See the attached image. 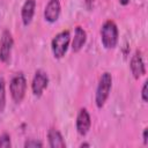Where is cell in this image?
Listing matches in <instances>:
<instances>
[{
    "instance_id": "1",
    "label": "cell",
    "mask_w": 148,
    "mask_h": 148,
    "mask_svg": "<svg viewBox=\"0 0 148 148\" xmlns=\"http://www.w3.org/2000/svg\"><path fill=\"white\" fill-rule=\"evenodd\" d=\"M101 39H102V44L105 49H113L117 45L118 28L113 21L108 20L106 22H104V24L102 25V29H101Z\"/></svg>"
},
{
    "instance_id": "2",
    "label": "cell",
    "mask_w": 148,
    "mask_h": 148,
    "mask_svg": "<svg viewBox=\"0 0 148 148\" xmlns=\"http://www.w3.org/2000/svg\"><path fill=\"white\" fill-rule=\"evenodd\" d=\"M112 87V76L110 73L105 72L102 74V76L99 77L98 81V86H97V90H96V97H95V102L97 108H102L110 94Z\"/></svg>"
},
{
    "instance_id": "3",
    "label": "cell",
    "mask_w": 148,
    "mask_h": 148,
    "mask_svg": "<svg viewBox=\"0 0 148 148\" xmlns=\"http://www.w3.org/2000/svg\"><path fill=\"white\" fill-rule=\"evenodd\" d=\"M69 40H71V35L68 30H64L53 37L52 43H51V49L56 58L60 59L65 56L68 49V45H69Z\"/></svg>"
},
{
    "instance_id": "4",
    "label": "cell",
    "mask_w": 148,
    "mask_h": 148,
    "mask_svg": "<svg viewBox=\"0 0 148 148\" xmlns=\"http://www.w3.org/2000/svg\"><path fill=\"white\" fill-rule=\"evenodd\" d=\"M9 90H10V95H12V98L14 99V102H16V103L22 102V99L25 95V90H27V80L22 73L16 74L10 80Z\"/></svg>"
},
{
    "instance_id": "5",
    "label": "cell",
    "mask_w": 148,
    "mask_h": 148,
    "mask_svg": "<svg viewBox=\"0 0 148 148\" xmlns=\"http://www.w3.org/2000/svg\"><path fill=\"white\" fill-rule=\"evenodd\" d=\"M13 45H14V40L10 31L3 30L0 38V60L2 62H8Z\"/></svg>"
},
{
    "instance_id": "6",
    "label": "cell",
    "mask_w": 148,
    "mask_h": 148,
    "mask_svg": "<svg viewBox=\"0 0 148 148\" xmlns=\"http://www.w3.org/2000/svg\"><path fill=\"white\" fill-rule=\"evenodd\" d=\"M49 83V77L47 74L40 69H38L35 73V76L32 79V83H31V89L35 96H40L44 91V89L47 87Z\"/></svg>"
},
{
    "instance_id": "7",
    "label": "cell",
    "mask_w": 148,
    "mask_h": 148,
    "mask_svg": "<svg viewBox=\"0 0 148 148\" xmlns=\"http://www.w3.org/2000/svg\"><path fill=\"white\" fill-rule=\"evenodd\" d=\"M130 67H131V72L133 74V76L135 79H139L146 74V67H145V62H143L140 51H135V53L132 56Z\"/></svg>"
},
{
    "instance_id": "8",
    "label": "cell",
    "mask_w": 148,
    "mask_h": 148,
    "mask_svg": "<svg viewBox=\"0 0 148 148\" xmlns=\"http://www.w3.org/2000/svg\"><path fill=\"white\" fill-rule=\"evenodd\" d=\"M90 125H91V120H90V116L87 111V109H80L77 117H76V130L77 133L80 135H86L88 133V131L90 130Z\"/></svg>"
},
{
    "instance_id": "9",
    "label": "cell",
    "mask_w": 148,
    "mask_h": 148,
    "mask_svg": "<svg viewBox=\"0 0 148 148\" xmlns=\"http://www.w3.org/2000/svg\"><path fill=\"white\" fill-rule=\"evenodd\" d=\"M60 15V2L59 0H49L45 10H44V17L47 22L53 23L59 18Z\"/></svg>"
},
{
    "instance_id": "10",
    "label": "cell",
    "mask_w": 148,
    "mask_h": 148,
    "mask_svg": "<svg viewBox=\"0 0 148 148\" xmlns=\"http://www.w3.org/2000/svg\"><path fill=\"white\" fill-rule=\"evenodd\" d=\"M35 8H36V0H25V2L23 3L21 9V17L24 25H28L31 22L35 14Z\"/></svg>"
},
{
    "instance_id": "11",
    "label": "cell",
    "mask_w": 148,
    "mask_h": 148,
    "mask_svg": "<svg viewBox=\"0 0 148 148\" xmlns=\"http://www.w3.org/2000/svg\"><path fill=\"white\" fill-rule=\"evenodd\" d=\"M87 40V32L84 31L83 28L81 27H76L75 28V34H74V38L72 42V50L73 52H79L83 45L86 44Z\"/></svg>"
},
{
    "instance_id": "12",
    "label": "cell",
    "mask_w": 148,
    "mask_h": 148,
    "mask_svg": "<svg viewBox=\"0 0 148 148\" xmlns=\"http://www.w3.org/2000/svg\"><path fill=\"white\" fill-rule=\"evenodd\" d=\"M47 139H49V145L52 148H65L66 147V143H65V140H64L61 133L56 128L49 130Z\"/></svg>"
},
{
    "instance_id": "13",
    "label": "cell",
    "mask_w": 148,
    "mask_h": 148,
    "mask_svg": "<svg viewBox=\"0 0 148 148\" xmlns=\"http://www.w3.org/2000/svg\"><path fill=\"white\" fill-rule=\"evenodd\" d=\"M6 106V90H5V80L0 77V112L5 110Z\"/></svg>"
},
{
    "instance_id": "14",
    "label": "cell",
    "mask_w": 148,
    "mask_h": 148,
    "mask_svg": "<svg viewBox=\"0 0 148 148\" xmlns=\"http://www.w3.org/2000/svg\"><path fill=\"white\" fill-rule=\"evenodd\" d=\"M12 146L10 143V136L7 133H3L2 135H0V147L2 148H9Z\"/></svg>"
},
{
    "instance_id": "15",
    "label": "cell",
    "mask_w": 148,
    "mask_h": 148,
    "mask_svg": "<svg viewBox=\"0 0 148 148\" xmlns=\"http://www.w3.org/2000/svg\"><path fill=\"white\" fill-rule=\"evenodd\" d=\"M24 147L25 148H30V147H43V143L38 140H28L24 142Z\"/></svg>"
},
{
    "instance_id": "16",
    "label": "cell",
    "mask_w": 148,
    "mask_h": 148,
    "mask_svg": "<svg viewBox=\"0 0 148 148\" xmlns=\"http://www.w3.org/2000/svg\"><path fill=\"white\" fill-rule=\"evenodd\" d=\"M147 86H148V82H143V86H142V90H141V97L143 99V102H147L148 101V97H147Z\"/></svg>"
},
{
    "instance_id": "17",
    "label": "cell",
    "mask_w": 148,
    "mask_h": 148,
    "mask_svg": "<svg viewBox=\"0 0 148 148\" xmlns=\"http://www.w3.org/2000/svg\"><path fill=\"white\" fill-rule=\"evenodd\" d=\"M147 132H148V130H147V128H145V130H143V143H145V145H147V143H148V139H147Z\"/></svg>"
},
{
    "instance_id": "18",
    "label": "cell",
    "mask_w": 148,
    "mask_h": 148,
    "mask_svg": "<svg viewBox=\"0 0 148 148\" xmlns=\"http://www.w3.org/2000/svg\"><path fill=\"white\" fill-rule=\"evenodd\" d=\"M84 2H86V5H87V7H88V8H90V7L92 6V2H94V0H86Z\"/></svg>"
},
{
    "instance_id": "19",
    "label": "cell",
    "mask_w": 148,
    "mask_h": 148,
    "mask_svg": "<svg viewBox=\"0 0 148 148\" xmlns=\"http://www.w3.org/2000/svg\"><path fill=\"white\" fill-rule=\"evenodd\" d=\"M128 1H130V0H120V3H121V5H127Z\"/></svg>"
},
{
    "instance_id": "20",
    "label": "cell",
    "mask_w": 148,
    "mask_h": 148,
    "mask_svg": "<svg viewBox=\"0 0 148 148\" xmlns=\"http://www.w3.org/2000/svg\"><path fill=\"white\" fill-rule=\"evenodd\" d=\"M80 147H90V145L89 143H81Z\"/></svg>"
}]
</instances>
